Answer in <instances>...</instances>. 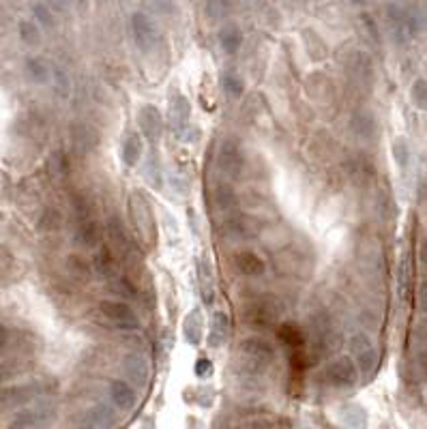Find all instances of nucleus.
<instances>
[{
    "label": "nucleus",
    "mask_w": 427,
    "mask_h": 429,
    "mask_svg": "<svg viewBox=\"0 0 427 429\" xmlns=\"http://www.w3.org/2000/svg\"><path fill=\"white\" fill-rule=\"evenodd\" d=\"M238 354L243 363L249 367L252 374H258L266 367H271L277 359V350L275 346L260 337V335H247L238 341Z\"/></svg>",
    "instance_id": "f257e3e1"
},
{
    "label": "nucleus",
    "mask_w": 427,
    "mask_h": 429,
    "mask_svg": "<svg viewBox=\"0 0 427 429\" xmlns=\"http://www.w3.org/2000/svg\"><path fill=\"white\" fill-rule=\"evenodd\" d=\"M129 32H131V39L135 43V48L140 52H151L157 48V43L161 41V32L157 22L144 13V11H135L129 18Z\"/></svg>",
    "instance_id": "f03ea898"
},
{
    "label": "nucleus",
    "mask_w": 427,
    "mask_h": 429,
    "mask_svg": "<svg viewBox=\"0 0 427 429\" xmlns=\"http://www.w3.org/2000/svg\"><path fill=\"white\" fill-rule=\"evenodd\" d=\"M323 378L333 388H352L359 382V369L352 356L344 354L327 363V367L323 369Z\"/></svg>",
    "instance_id": "7ed1b4c3"
},
{
    "label": "nucleus",
    "mask_w": 427,
    "mask_h": 429,
    "mask_svg": "<svg viewBox=\"0 0 427 429\" xmlns=\"http://www.w3.org/2000/svg\"><path fill=\"white\" fill-rule=\"evenodd\" d=\"M99 313L110 322L112 327L121 329V331H137L140 329V318L133 311L131 305L123 303V301H114V299H105L99 303Z\"/></svg>",
    "instance_id": "20e7f679"
},
{
    "label": "nucleus",
    "mask_w": 427,
    "mask_h": 429,
    "mask_svg": "<svg viewBox=\"0 0 427 429\" xmlns=\"http://www.w3.org/2000/svg\"><path fill=\"white\" fill-rule=\"evenodd\" d=\"M151 202L144 198L142 191H133V196L129 198V214L133 219V226L140 234L142 240H155V219L151 212Z\"/></svg>",
    "instance_id": "39448f33"
},
{
    "label": "nucleus",
    "mask_w": 427,
    "mask_h": 429,
    "mask_svg": "<svg viewBox=\"0 0 427 429\" xmlns=\"http://www.w3.org/2000/svg\"><path fill=\"white\" fill-rule=\"evenodd\" d=\"M46 393L43 382H30V384H15L0 390V410H15L28 406L30 402L39 400Z\"/></svg>",
    "instance_id": "423d86ee"
},
{
    "label": "nucleus",
    "mask_w": 427,
    "mask_h": 429,
    "mask_svg": "<svg viewBox=\"0 0 427 429\" xmlns=\"http://www.w3.org/2000/svg\"><path fill=\"white\" fill-rule=\"evenodd\" d=\"M350 350H352V356H354V363H357V369H359L365 378H372L374 372L378 369V363H380L378 350L374 348L372 339H370L365 333L352 335V339H350Z\"/></svg>",
    "instance_id": "0eeeda50"
},
{
    "label": "nucleus",
    "mask_w": 427,
    "mask_h": 429,
    "mask_svg": "<svg viewBox=\"0 0 427 429\" xmlns=\"http://www.w3.org/2000/svg\"><path fill=\"white\" fill-rule=\"evenodd\" d=\"M245 168V153L240 149V142L234 137H228L222 142L217 151V170L228 178H238Z\"/></svg>",
    "instance_id": "6e6552de"
},
{
    "label": "nucleus",
    "mask_w": 427,
    "mask_h": 429,
    "mask_svg": "<svg viewBox=\"0 0 427 429\" xmlns=\"http://www.w3.org/2000/svg\"><path fill=\"white\" fill-rule=\"evenodd\" d=\"M279 315V307L271 294H264L262 299H256L245 309V322L254 329H266L273 327Z\"/></svg>",
    "instance_id": "1a4fd4ad"
},
{
    "label": "nucleus",
    "mask_w": 427,
    "mask_h": 429,
    "mask_svg": "<svg viewBox=\"0 0 427 429\" xmlns=\"http://www.w3.org/2000/svg\"><path fill=\"white\" fill-rule=\"evenodd\" d=\"M386 24H388L391 37H393V41L400 46L408 43L414 37L412 28H410V20H408V7H402L400 3L386 5Z\"/></svg>",
    "instance_id": "9d476101"
},
{
    "label": "nucleus",
    "mask_w": 427,
    "mask_h": 429,
    "mask_svg": "<svg viewBox=\"0 0 427 429\" xmlns=\"http://www.w3.org/2000/svg\"><path fill=\"white\" fill-rule=\"evenodd\" d=\"M69 137H71V144H74V151L80 157H86V155L95 153L97 147H99V139H101L99 131L90 123H84V121L71 123Z\"/></svg>",
    "instance_id": "9b49d317"
},
{
    "label": "nucleus",
    "mask_w": 427,
    "mask_h": 429,
    "mask_svg": "<svg viewBox=\"0 0 427 429\" xmlns=\"http://www.w3.org/2000/svg\"><path fill=\"white\" fill-rule=\"evenodd\" d=\"M56 414V408L52 404H39L32 408L20 410L13 421L9 423V429H37L41 425H48Z\"/></svg>",
    "instance_id": "f8f14e48"
},
{
    "label": "nucleus",
    "mask_w": 427,
    "mask_h": 429,
    "mask_svg": "<svg viewBox=\"0 0 427 429\" xmlns=\"http://www.w3.org/2000/svg\"><path fill=\"white\" fill-rule=\"evenodd\" d=\"M137 125H140V131H142V137H147L149 142H159L163 131H165V121H163V114L159 112V107L153 105V103H147L140 107L137 112Z\"/></svg>",
    "instance_id": "ddd939ff"
},
{
    "label": "nucleus",
    "mask_w": 427,
    "mask_h": 429,
    "mask_svg": "<svg viewBox=\"0 0 427 429\" xmlns=\"http://www.w3.org/2000/svg\"><path fill=\"white\" fill-rule=\"evenodd\" d=\"M350 131L354 133V137H359L363 142H372L378 135V118L372 110L367 107H359L354 110L350 116Z\"/></svg>",
    "instance_id": "4468645a"
},
{
    "label": "nucleus",
    "mask_w": 427,
    "mask_h": 429,
    "mask_svg": "<svg viewBox=\"0 0 427 429\" xmlns=\"http://www.w3.org/2000/svg\"><path fill=\"white\" fill-rule=\"evenodd\" d=\"M123 372H125L127 380L133 382L135 386H147V382L151 378L149 359L140 352H129L123 359Z\"/></svg>",
    "instance_id": "2eb2a0df"
},
{
    "label": "nucleus",
    "mask_w": 427,
    "mask_h": 429,
    "mask_svg": "<svg viewBox=\"0 0 427 429\" xmlns=\"http://www.w3.org/2000/svg\"><path fill=\"white\" fill-rule=\"evenodd\" d=\"M208 204L212 210L217 212H230L238 206V193L234 189V185H230L228 181L215 183L208 193Z\"/></svg>",
    "instance_id": "dca6fc26"
},
{
    "label": "nucleus",
    "mask_w": 427,
    "mask_h": 429,
    "mask_svg": "<svg viewBox=\"0 0 427 429\" xmlns=\"http://www.w3.org/2000/svg\"><path fill=\"white\" fill-rule=\"evenodd\" d=\"M258 230V224L247 217V214H232V217L224 224V236L228 240H247L252 238Z\"/></svg>",
    "instance_id": "f3484780"
},
{
    "label": "nucleus",
    "mask_w": 427,
    "mask_h": 429,
    "mask_svg": "<svg viewBox=\"0 0 427 429\" xmlns=\"http://www.w3.org/2000/svg\"><path fill=\"white\" fill-rule=\"evenodd\" d=\"M232 264L234 268L245 275V277H262L266 273V264L264 260L254 254V252H249V249H243V252H236L234 258H232Z\"/></svg>",
    "instance_id": "a211bd4d"
},
{
    "label": "nucleus",
    "mask_w": 427,
    "mask_h": 429,
    "mask_svg": "<svg viewBox=\"0 0 427 429\" xmlns=\"http://www.w3.org/2000/svg\"><path fill=\"white\" fill-rule=\"evenodd\" d=\"M114 425H116V414L108 404L93 406L82 418V429H112Z\"/></svg>",
    "instance_id": "6ab92c4d"
},
{
    "label": "nucleus",
    "mask_w": 427,
    "mask_h": 429,
    "mask_svg": "<svg viewBox=\"0 0 427 429\" xmlns=\"http://www.w3.org/2000/svg\"><path fill=\"white\" fill-rule=\"evenodd\" d=\"M90 266H93V273L99 279H116V258H114L110 247L99 245Z\"/></svg>",
    "instance_id": "aec40b11"
},
{
    "label": "nucleus",
    "mask_w": 427,
    "mask_h": 429,
    "mask_svg": "<svg viewBox=\"0 0 427 429\" xmlns=\"http://www.w3.org/2000/svg\"><path fill=\"white\" fill-rule=\"evenodd\" d=\"M230 335V318L226 311H212L210 325H208V346L210 348H222Z\"/></svg>",
    "instance_id": "412c9836"
},
{
    "label": "nucleus",
    "mask_w": 427,
    "mask_h": 429,
    "mask_svg": "<svg viewBox=\"0 0 427 429\" xmlns=\"http://www.w3.org/2000/svg\"><path fill=\"white\" fill-rule=\"evenodd\" d=\"M189 118H191V105L187 101V97L179 95L174 97L172 105H170V125L176 133H183L185 135V129L189 127Z\"/></svg>",
    "instance_id": "4be33fe9"
},
{
    "label": "nucleus",
    "mask_w": 427,
    "mask_h": 429,
    "mask_svg": "<svg viewBox=\"0 0 427 429\" xmlns=\"http://www.w3.org/2000/svg\"><path fill=\"white\" fill-rule=\"evenodd\" d=\"M101 226L95 222V219H88V222H80L76 232H74V243L82 249H95L101 245Z\"/></svg>",
    "instance_id": "5701e85b"
},
{
    "label": "nucleus",
    "mask_w": 427,
    "mask_h": 429,
    "mask_svg": "<svg viewBox=\"0 0 427 429\" xmlns=\"http://www.w3.org/2000/svg\"><path fill=\"white\" fill-rule=\"evenodd\" d=\"M144 157V137H142V133L137 131H131L127 133L123 147H121V159L125 165L133 168L140 163V159Z\"/></svg>",
    "instance_id": "b1692460"
},
{
    "label": "nucleus",
    "mask_w": 427,
    "mask_h": 429,
    "mask_svg": "<svg viewBox=\"0 0 427 429\" xmlns=\"http://www.w3.org/2000/svg\"><path fill=\"white\" fill-rule=\"evenodd\" d=\"M217 43L224 54L234 56L243 48V32L236 24H224L217 32Z\"/></svg>",
    "instance_id": "393cba45"
},
{
    "label": "nucleus",
    "mask_w": 427,
    "mask_h": 429,
    "mask_svg": "<svg viewBox=\"0 0 427 429\" xmlns=\"http://www.w3.org/2000/svg\"><path fill=\"white\" fill-rule=\"evenodd\" d=\"M110 400L121 410H131L137 404V395L129 382L125 380H112L110 382Z\"/></svg>",
    "instance_id": "a878e982"
},
{
    "label": "nucleus",
    "mask_w": 427,
    "mask_h": 429,
    "mask_svg": "<svg viewBox=\"0 0 427 429\" xmlns=\"http://www.w3.org/2000/svg\"><path fill=\"white\" fill-rule=\"evenodd\" d=\"M26 78L34 84H48L52 80V64L41 56H28L24 60Z\"/></svg>",
    "instance_id": "bb28decb"
},
{
    "label": "nucleus",
    "mask_w": 427,
    "mask_h": 429,
    "mask_svg": "<svg viewBox=\"0 0 427 429\" xmlns=\"http://www.w3.org/2000/svg\"><path fill=\"white\" fill-rule=\"evenodd\" d=\"M277 337H279V341L283 346L290 348L292 352H303L305 335H303V329L297 325V322H283V325H279Z\"/></svg>",
    "instance_id": "cd10ccee"
},
{
    "label": "nucleus",
    "mask_w": 427,
    "mask_h": 429,
    "mask_svg": "<svg viewBox=\"0 0 427 429\" xmlns=\"http://www.w3.org/2000/svg\"><path fill=\"white\" fill-rule=\"evenodd\" d=\"M18 34H20V41L28 48H37L43 41V30L39 28V24L34 22L32 18H24L18 22Z\"/></svg>",
    "instance_id": "c85d7f7f"
},
{
    "label": "nucleus",
    "mask_w": 427,
    "mask_h": 429,
    "mask_svg": "<svg viewBox=\"0 0 427 429\" xmlns=\"http://www.w3.org/2000/svg\"><path fill=\"white\" fill-rule=\"evenodd\" d=\"M350 71L352 76L357 78V82L361 84H370L372 78H374V67H372V60L367 58V54H352V60H350Z\"/></svg>",
    "instance_id": "c756f323"
},
{
    "label": "nucleus",
    "mask_w": 427,
    "mask_h": 429,
    "mask_svg": "<svg viewBox=\"0 0 427 429\" xmlns=\"http://www.w3.org/2000/svg\"><path fill=\"white\" fill-rule=\"evenodd\" d=\"M202 329H204V320L198 309H194L185 320H183V335L191 346H200L202 341Z\"/></svg>",
    "instance_id": "7c9ffc66"
},
{
    "label": "nucleus",
    "mask_w": 427,
    "mask_h": 429,
    "mask_svg": "<svg viewBox=\"0 0 427 429\" xmlns=\"http://www.w3.org/2000/svg\"><path fill=\"white\" fill-rule=\"evenodd\" d=\"M196 271H198L200 290H202V294H204V303L210 305V303H212V294H215V292H212V266H210V262H208L206 256H202V258L198 260Z\"/></svg>",
    "instance_id": "2f4dec72"
},
{
    "label": "nucleus",
    "mask_w": 427,
    "mask_h": 429,
    "mask_svg": "<svg viewBox=\"0 0 427 429\" xmlns=\"http://www.w3.org/2000/svg\"><path fill=\"white\" fill-rule=\"evenodd\" d=\"M30 13H32V20L39 24V28L43 30H54L56 28V15L54 11L43 3V0H34L32 7H30Z\"/></svg>",
    "instance_id": "473e14b6"
},
{
    "label": "nucleus",
    "mask_w": 427,
    "mask_h": 429,
    "mask_svg": "<svg viewBox=\"0 0 427 429\" xmlns=\"http://www.w3.org/2000/svg\"><path fill=\"white\" fill-rule=\"evenodd\" d=\"M69 275L74 277V279H80V281H88L90 275H93V266L90 262H86L80 254H71L67 256V262H65Z\"/></svg>",
    "instance_id": "72a5a7b5"
},
{
    "label": "nucleus",
    "mask_w": 427,
    "mask_h": 429,
    "mask_svg": "<svg viewBox=\"0 0 427 429\" xmlns=\"http://www.w3.org/2000/svg\"><path fill=\"white\" fill-rule=\"evenodd\" d=\"M62 224H65V217L58 208H46L37 222V230L46 232V234H54L62 228Z\"/></svg>",
    "instance_id": "f704fd0d"
},
{
    "label": "nucleus",
    "mask_w": 427,
    "mask_h": 429,
    "mask_svg": "<svg viewBox=\"0 0 427 429\" xmlns=\"http://www.w3.org/2000/svg\"><path fill=\"white\" fill-rule=\"evenodd\" d=\"M303 41H305V50H307L311 60H325L327 58V43L323 41V37H318L313 30L303 32Z\"/></svg>",
    "instance_id": "c9c22d12"
},
{
    "label": "nucleus",
    "mask_w": 427,
    "mask_h": 429,
    "mask_svg": "<svg viewBox=\"0 0 427 429\" xmlns=\"http://www.w3.org/2000/svg\"><path fill=\"white\" fill-rule=\"evenodd\" d=\"M341 423L348 427V429H363L365 423H367V416H365V410L361 406H354V404H348L341 408Z\"/></svg>",
    "instance_id": "e433bc0d"
},
{
    "label": "nucleus",
    "mask_w": 427,
    "mask_h": 429,
    "mask_svg": "<svg viewBox=\"0 0 427 429\" xmlns=\"http://www.w3.org/2000/svg\"><path fill=\"white\" fill-rule=\"evenodd\" d=\"M69 174V161L62 151H54L48 159V176L52 181H62Z\"/></svg>",
    "instance_id": "4c0bfd02"
},
{
    "label": "nucleus",
    "mask_w": 427,
    "mask_h": 429,
    "mask_svg": "<svg viewBox=\"0 0 427 429\" xmlns=\"http://www.w3.org/2000/svg\"><path fill=\"white\" fill-rule=\"evenodd\" d=\"M230 0H204V13L210 22H222L230 15Z\"/></svg>",
    "instance_id": "58836bf2"
},
{
    "label": "nucleus",
    "mask_w": 427,
    "mask_h": 429,
    "mask_svg": "<svg viewBox=\"0 0 427 429\" xmlns=\"http://www.w3.org/2000/svg\"><path fill=\"white\" fill-rule=\"evenodd\" d=\"M50 82L54 84L58 97H62V99L71 97V88H74V84H71V78L62 67H58V64L52 67V80Z\"/></svg>",
    "instance_id": "ea45409f"
},
{
    "label": "nucleus",
    "mask_w": 427,
    "mask_h": 429,
    "mask_svg": "<svg viewBox=\"0 0 427 429\" xmlns=\"http://www.w3.org/2000/svg\"><path fill=\"white\" fill-rule=\"evenodd\" d=\"M222 88H224L228 99L238 101L243 97V93H245V82L236 74H224L222 76Z\"/></svg>",
    "instance_id": "a19ab883"
},
{
    "label": "nucleus",
    "mask_w": 427,
    "mask_h": 429,
    "mask_svg": "<svg viewBox=\"0 0 427 429\" xmlns=\"http://www.w3.org/2000/svg\"><path fill=\"white\" fill-rule=\"evenodd\" d=\"M144 178L153 185V187H159L161 185V161L157 157V153L153 151L149 157H147V163H144Z\"/></svg>",
    "instance_id": "79ce46f5"
},
{
    "label": "nucleus",
    "mask_w": 427,
    "mask_h": 429,
    "mask_svg": "<svg viewBox=\"0 0 427 429\" xmlns=\"http://www.w3.org/2000/svg\"><path fill=\"white\" fill-rule=\"evenodd\" d=\"M393 159H395V163L402 168V170H406L408 168V161H410V147H408V142L404 139V137H398L395 142H393Z\"/></svg>",
    "instance_id": "37998d69"
},
{
    "label": "nucleus",
    "mask_w": 427,
    "mask_h": 429,
    "mask_svg": "<svg viewBox=\"0 0 427 429\" xmlns=\"http://www.w3.org/2000/svg\"><path fill=\"white\" fill-rule=\"evenodd\" d=\"M410 97L419 110L427 112V80H416L410 88Z\"/></svg>",
    "instance_id": "c03bdc74"
},
{
    "label": "nucleus",
    "mask_w": 427,
    "mask_h": 429,
    "mask_svg": "<svg viewBox=\"0 0 427 429\" xmlns=\"http://www.w3.org/2000/svg\"><path fill=\"white\" fill-rule=\"evenodd\" d=\"M90 208H93L90 200H88L84 193H76V198H74V210H76V214H78L80 222H88V219H90Z\"/></svg>",
    "instance_id": "a18cd8bd"
},
{
    "label": "nucleus",
    "mask_w": 427,
    "mask_h": 429,
    "mask_svg": "<svg viewBox=\"0 0 427 429\" xmlns=\"http://www.w3.org/2000/svg\"><path fill=\"white\" fill-rule=\"evenodd\" d=\"M108 234H110V238L114 240V245L125 247V243H127V234H125L123 224H121L116 217H112V219L108 222Z\"/></svg>",
    "instance_id": "49530a36"
},
{
    "label": "nucleus",
    "mask_w": 427,
    "mask_h": 429,
    "mask_svg": "<svg viewBox=\"0 0 427 429\" xmlns=\"http://www.w3.org/2000/svg\"><path fill=\"white\" fill-rule=\"evenodd\" d=\"M22 372V367L18 365V361H3L0 363V384L11 382L13 378H18Z\"/></svg>",
    "instance_id": "de8ad7c7"
},
{
    "label": "nucleus",
    "mask_w": 427,
    "mask_h": 429,
    "mask_svg": "<svg viewBox=\"0 0 427 429\" xmlns=\"http://www.w3.org/2000/svg\"><path fill=\"white\" fill-rule=\"evenodd\" d=\"M416 303H419V309L423 313H427V279L421 281L419 290H416Z\"/></svg>",
    "instance_id": "09e8293b"
},
{
    "label": "nucleus",
    "mask_w": 427,
    "mask_h": 429,
    "mask_svg": "<svg viewBox=\"0 0 427 429\" xmlns=\"http://www.w3.org/2000/svg\"><path fill=\"white\" fill-rule=\"evenodd\" d=\"M43 3H46L54 13H67V11L71 9L69 0H43Z\"/></svg>",
    "instance_id": "8fccbe9b"
},
{
    "label": "nucleus",
    "mask_w": 427,
    "mask_h": 429,
    "mask_svg": "<svg viewBox=\"0 0 427 429\" xmlns=\"http://www.w3.org/2000/svg\"><path fill=\"white\" fill-rule=\"evenodd\" d=\"M153 3L157 5L159 11H163L165 15H172L176 13V0H153Z\"/></svg>",
    "instance_id": "3c124183"
},
{
    "label": "nucleus",
    "mask_w": 427,
    "mask_h": 429,
    "mask_svg": "<svg viewBox=\"0 0 427 429\" xmlns=\"http://www.w3.org/2000/svg\"><path fill=\"white\" fill-rule=\"evenodd\" d=\"M210 372H212L210 361H208V359H198V363H196V374H198L200 378H206Z\"/></svg>",
    "instance_id": "603ef678"
},
{
    "label": "nucleus",
    "mask_w": 427,
    "mask_h": 429,
    "mask_svg": "<svg viewBox=\"0 0 427 429\" xmlns=\"http://www.w3.org/2000/svg\"><path fill=\"white\" fill-rule=\"evenodd\" d=\"M416 369L421 374L423 380H427V352H421L419 359H416Z\"/></svg>",
    "instance_id": "864d4df0"
},
{
    "label": "nucleus",
    "mask_w": 427,
    "mask_h": 429,
    "mask_svg": "<svg viewBox=\"0 0 427 429\" xmlns=\"http://www.w3.org/2000/svg\"><path fill=\"white\" fill-rule=\"evenodd\" d=\"M414 335H416V339H419L421 343H425V346H427V320H423L421 325L416 327Z\"/></svg>",
    "instance_id": "5fc2aeb1"
},
{
    "label": "nucleus",
    "mask_w": 427,
    "mask_h": 429,
    "mask_svg": "<svg viewBox=\"0 0 427 429\" xmlns=\"http://www.w3.org/2000/svg\"><path fill=\"white\" fill-rule=\"evenodd\" d=\"M419 260H421L423 268L427 271V238H423V243H421V249H419Z\"/></svg>",
    "instance_id": "6e6d98bb"
},
{
    "label": "nucleus",
    "mask_w": 427,
    "mask_h": 429,
    "mask_svg": "<svg viewBox=\"0 0 427 429\" xmlns=\"http://www.w3.org/2000/svg\"><path fill=\"white\" fill-rule=\"evenodd\" d=\"M9 337H11V331H9L5 325H0V350H3V348L7 346Z\"/></svg>",
    "instance_id": "4d7b16f0"
},
{
    "label": "nucleus",
    "mask_w": 427,
    "mask_h": 429,
    "mask_svg": "<svg viewBox=\"0 0 427 429\" xmlns=\"http://www.w3.org/2000/svg\"><path fill=\"white\" fill-rule=\"evenodd\" d=\"M170 181H172V185H181V176H172ZM179 191H181V187H179ZM187 191H189V185H187V183H183V191H181V193L185 196Z\"/></svg>",
    "instance_id": "13d9d810"
},
{
    "label": "nucleus",
    "mask_w": 427,
    "mask_h": 429,
    "mask_svg": "<svg viewBox=\"0 0 427 429\" xmlns=\"http://www.w3.org/2000/svg\"><path fill=\"white\" fill-rule=\"evenodd\" d=\"M69 3H71V5H76V7H80V9H86L90 0H69Z\"/></svg>",
    "instance_id": "bf43d9fd"
},
{
    "label": "nucleus",
    "mask_w": 427,
    "mask_h": 429,
    "mask_svg": "<svg viewBox=\"0 0 427 429\" xmlns=\"http://www.w3.org/2000/svg\"><path fill=\"white\" fill-rule=\"evenodd\" d=\"M350 3H354V5H361V3H365V0H350Z\"/></svg>",
    "instance_id": "052dcab7"
}]
</instances>
